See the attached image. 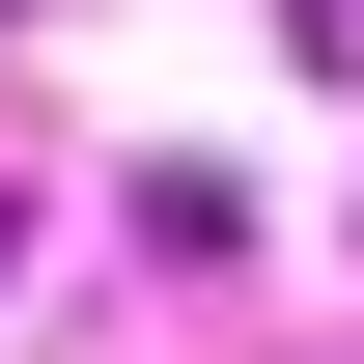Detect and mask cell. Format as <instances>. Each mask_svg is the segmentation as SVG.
<instances>
[{"mask_svg": "<svg viewBox=\"0 0 364 364\" xmlns=\"http://www.w3.org/2000/svg\"><path fill=\"white\" fill-rule=\"evenodd\" d=\"M280 28H309V56H336V85H364V0H280Z\"/></svg>", "mask_w": 364, "mask_h": 364, "instance_id": "cell-1", "label": "cell"}, {"mask_svg": "<svg viewBox=\"0 0 364 364\" xmlns=\"http://www.w3.org/2000/svg\"><path fill=\"white\" fill-rule=\"evenodd\" d=\"M0 252H28V225H0Z\"/></svg>", "mask_w": 364, "mask_h": 364, "instance_id": "cell-2", "label": "cell"}]
</instances>
